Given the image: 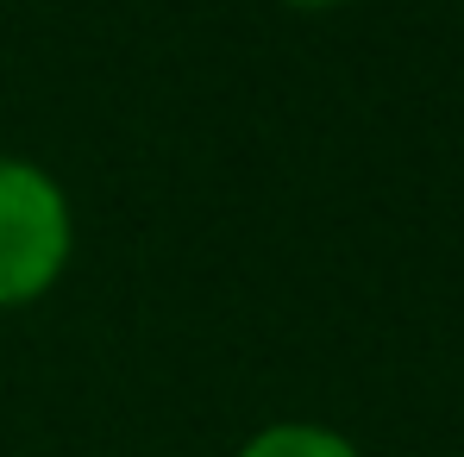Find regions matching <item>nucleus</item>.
I'll use <instances>...</instances> for the list:
<instances>
[{"mask_svg": "<svg viewBox=\"0 0 464 457\" xmlns=\"http://www.w3.org/2000/svg\"><path fill=\"white\" fill-rule=\"evenodd\" d=\"M232 457H364L339 426H320V420H270L257 426Z\"/></svg>", "mask_w": 464, "mask_h": 457, "instance_id": "f03ea898", "label": "nucleus"}, {"mask_svg": "<svg viewBox=\"0 0 464 457\" xmlns=\"http://www.w3.org/2000/svg\"><path fill=\"white\" fill-rule=\"evenodd\" d=\"M76 257V207L32 157L0 151V313L38 307Z\"/></svg>", "mask_w": 464, "mask_h": 457, "instance_id": "f257e3e1", "label": "nucleus"}, {"mask_svg": "<svg viewBox=\"0 0 464 457\" xmlns=\"http://www.w3.org/2000/svg\"><path fill=\"white\" fill-rule=\"evenodd\" d=\"M276 6H289V13H339L352 0H276Z\"/></svg>", "mask_w": 464, "mask_h": 457, "instance_id": "7ed1b4c3", "label": "nucleus"}]
</instances>
